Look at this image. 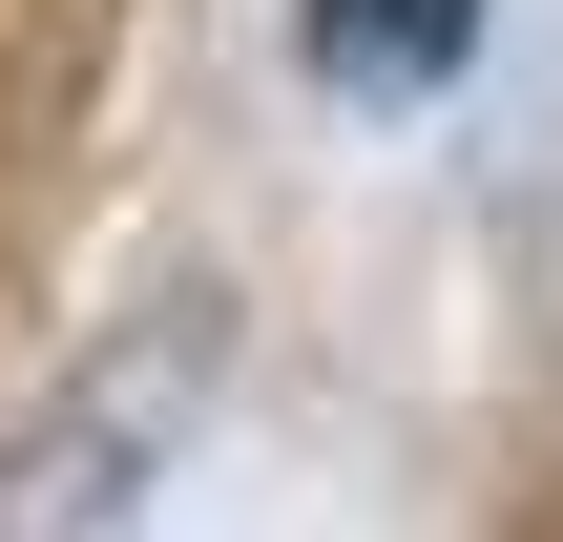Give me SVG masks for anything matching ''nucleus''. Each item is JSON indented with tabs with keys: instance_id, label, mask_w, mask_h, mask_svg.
Here are the masks:
<instances>
[{
	"instance_id": "nucleus-1",
	"label": "nucleus",
	"mask_w": 563,
	"mask_h": 542,
	"mask_svg": "<svg viewBox=\"0 0 563 542\" xmlns=\"http://www.w3.org/2000/svg\"><path fill=\"white\" fill-rule=\"evenodd\" d=\"M481 42V0H313V63L334 84H439Z\"/></svg>"
}]
</instances>
